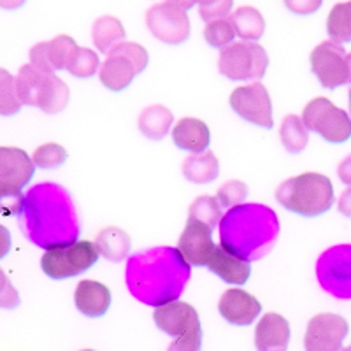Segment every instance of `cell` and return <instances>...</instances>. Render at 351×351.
I'll list each match as a JSON object with an SVG mask.
<instances>
[{"mask_svg":"<svg viewBox=\"0 0 351 351\" xmlns=\"http://www.w3.org/2000/svg\"><path fill=\"white\" fill-rule=\"evenodd\" d=\"M327 34L334 43H351V0L332 8L327 18Z\"/></svg>","mask_w":351,"mask_h":351,"instance_id":"f546056e","label":"cell"},{"mask_svg":"<svg viewBox=\"0 0 351 351\" xmlns=\"http://www.w3.org/2000/svg\"><path fill=\"white\" fill-rule=\"evenodd\" d=\"M123 23L114 16L97 18L92 27V39L95 48L102 53H109L114 46L125 40Z\"/></svg>","mask_w":351,"mask_h":351,"instance_id":"83f0119b","label":"cell"},{"mask_svg":"<svg viewBox=\"0 0 351 351\" xmlns=\"http://www.w3.org/2000/svg\"><path fill=\"white\" fill-rule=\"evenodd\" d=\"M16 93L21 104L39 108L46 114L62 112L71 99V90L55 72L39 71L32 64L23 65L18 72Z\"/></svg>","mask_w":351,"mask_h":351,"instance_id":"5b68a950","label":"cell"},{"mask_svg":"<svg viewBox=\"0 0 351 351\" xmlns=\"http://www.w3.org/2000/svg\"><path fill=\"white\" fill-rule=\"evenodd\" d=\"M234 37H236V30H234L230 16L209 21L204 28V39L208 40V44L213 48H225L234 43Z\"/></svg>","mask_w":351,"mask_h":351,"instance_id":"d6a6232c","label":"cell"},{"mask_svg":"<svg viewBox=\"0 0 351 351\" xmlns=\"http://www.w3.org/2000/svg\"><path fill=\"white\" fill-rule=\"evenodd\" d=\"M218 199L211 195H202L197 197L190 206V213H188V219H195L200 223H206L215 230L218 227L221 218H223V211H221Z\"/></svg>","mask_w":351,"mask_h":351,"instance_id":"4dcf8cb0","label":"cell"},{"mask_svg":"<svg viewBox=\"0 0 351 351\" xmlns=\"http://www.w3.org/2000/svg\"><path fill=\"white\" fill-rule=\"evenodd\" d=\"M219 315L227 319L228 324L237 325V327H246L252 325L256 316L262 311V304L253 297L252 293L241 290V288H232L221 295L218 304Z\"/></svg>","mask_w":351,"mask_h":351,"instance_id":"d6986e66","label":"cell"},{"mask_svg":"<svg viewBox=\"0 0 351 351\" xmlns=\"http://www.w3.org/2000/svg\"><path fill=\"white\" fill-rule=\"evenodd\" d=\"M219 241L232 253L250 260L267 255L280 237V219L263 204H239L219 221Z\"/></svg>","mask_w":351,"mask_h":351,"instance_id":"3957f363","label":"cell"},{"mask_svg":"<svg viewBox=\"0 0 351 351\" xmlns=\"http://www.w3.org/2000/svg\"><path fill=\"white\" fill-rule=\"evenodd\" d=\"M21 102L16 93V77L5 69H0V114L12 116L20 112Z\"/></svg>","mask_w":351,"mask_h":351,"instance_id":"1f68e13d","label":"cell"},{"mask_svg":"<svg viewBox=\"0 0 351 351\" xmlns=\"http://www.w3.org/2000/svg\"><path fill=\"white\" fill-rule=\"evenodd\" d=\"M36 164L27 152L20 148H0V188L11 197H23L21 190L34 178Z\"/></svg>","mask_w":351,"mask_h":351,"instance_id":"2e32d148","label":"cell"},{"mask_svg":"<svg viewBox=\"0 0 351 351\" xmlns=\"http://www.w3.org/2000/svg\"><path fill=\"white\" fill-rule=\"evenodd\" d=\"M350 325L339 315L322 313L309 319L304 337V346L307 351H337L346 339Z\"/></svg>","mask_w":351,"mask_h":351,"instance_id":"9a60e30c","label":"cell"},{"mask_svg":"<svg viewBox=\"0 0 351 351\" xmlns=\"http://www.w3.org/2000/svg\"><path fill=\"white\" fill-rule=\"evenodd\" d=\"M23 197H11L0 188V213L5 215H20L21 208H23Z\"/></svg>","mask_w":351,"mask_h":351,"instance_id":"ab89813d","label":"cell"},{"mask_svg":"<svg viewBox=\"0 0 351 351\" xmlns=\"http://www.w3.org/2000/svg\"><path fill=\"white\" fill-rule=\"evenodd\" d=\"M290 324L278 313H267L256 325L255 344L260 351L287 350L290 343Z\"/></svg>","mask_w":351,"mask_h":351,"instance_id":"44dd1931","label":"cell"},{"mask_svg":"<svg viewBox=\"0 0 351 351\" xmlns=\"http://www.w3.org/2000/svg\"><path fill=\"white\" fill-rule=\"evenodd\" d=\"M27 0H0V9H5V11H14V9H20L21 5H25Z\"/></svg>","mask_w":351,"mask_h":351,"instance_id":"ee69618b","label":"cell"},{"mask_svg":"<svg viewBox=\"0 0 351 351\" xmlns=\"http://www.w3.org/2000/svg\"><path fill=\"white\" fill-rule=\"evenodd\" d=\"M230 108L237 116L262 128H272V100L267 88L255 81L246 86L236 88L230 95Z\"/></svg>","mask_w":351,"mask_h":351,"instance_id":"5bb4252c","label":"cell"},{"mask_svg":"<svg viewBox=\"0 0 351 351\" xmlns=\"http://www.w3.org/2000/svg\"><path fill=\"white\" fill-rule=\"evenodd\" d=\"M269 67L267 51L258 43L241 40L221 48L218 71L230 81H260Z\"/></svg>","mask_w":351,"mask_h":351,"instance_id":"9c48e42d","label":"cell"},{"mask_svg":"<svg viewBox=\"0 0 351 351\" xmlns=\"http://www.w3.org/2000/svg\"><path fill=\"white\" fill-rule=\"evenodd\" d=\"M156 327L174 337L171 351H197L202 346V327L197 309L192 304L171 300L160 304L153 313Z\"/></svg>","mask_w":351,"mask_h":351,"instance_id":"8992f818","label":"cell"},{"mask_svg":"<svg viewBox=\"0 0 351 351\" xmlns=\"http://www.w3.org/2000/svg\"><path fill=\"white\" fill-rule=\"evenodd\" d=\"M302 121L307 130L316 132L332 144L346 143L351 137L350 114L325 97H316L304 108Z\"/></svg>","mask_w":351,"mask_h":351,"instance_id":"30bf717a","label":"cell"},{"mask_svg":"<svg viewBox=\"0 0 351 351\" xmlns=\"http://www.w3.org/2000/svg\"><path fill=\"white\" fill-rule=\"evenodd\" d=\"M97 250L111 262H121L130 253V236L118 227H108L97 236Z\"/></svg>","mask_w":351,"mask_h":351,"instance_id":"484cf974","label":"cell"},{"mask_svg":"<svg viewBox=\"0 0 351 351\" xmlns=\"http://www.w3.org/2000/svg\"><path fill=\"white\" fill-rule=\"evenodd\" d=\"M197 4H199V8H206V5H211L213 2H216V0H195Z\"/></svg>","mask_w":351,"mask_h":351,"instance_id":"bcb514c9","label":"cell"},{"mask_svg":"<svg viewBox=\"0 0 351 351\" xmlns=\"http://www.w3.org/2000/svg\"><path fill=\"white\" fill-rule=\"evenodd\" d=\"M18 216L28 241L44 250L77 241L81 234L76 204L71 193L56 183H40L30 188Z\"/></svg>","mask_w":351,"mask_h":351,"instance_id":"6da1fadb","label":"cell"},{"mask_svg":"<svg viewBox=\"0 0 351 351\" xmlns=\"http://www.w3.org/2000/svg\"><path fill=\"white\" fill-rule=\"evenodd\" d=\"M167 2H171V4L178 5V8H181V9H184V11L192 9L193 5L197 4L195 0H167Z\"/></svg>","mask_w":351,"mask_h":351,"instance_id":"f6af8a7d","label":"cell"},{"mask_svg":"<svg viewBox=\"0 0 351 351\" xmlns=\"http://www.w3.org/2000/svg\"><path fill=\"white\" fill-rule=\"evenodd\" d=\"M206 267L230 285H244L252 274L250 260L232 253L223 244H216Z\"/></svg>","mask_w":351,"mask_h":351,"instance_id":"ffe728a7","label":"cell"},{"mask_svg":"<svg viewBox=\"0 0 351 351\" xmlns=\"http://www.w3.org/2000/svg\"><path fill=\"white\" fill-rule=\"evenodd\" d=\"M67 156V149H65L64 146L55 143H48L39 146V148L34 152L32 160L34 164H36V167L39 169H56L65 164Z\"/></svg>","mask_w":351,"mask_h":351,"instance_id":"e575fe53","label":"cell"},{"mask_svg":"<svg viewBox=\"0 0 351 351\" xmlns=\"http://www.w3.org/2000/svg\"><path fill=\"white\" fill-rule=\"evenodd\" d=\"M76 307L88 318H100L111 306V291L100 281L83 280L74 291Z\"/></svg>","mask_w":351,"mask_h":351,"instance_id":"7402d4cb","label":"cell"},{"mask_svg":"<svg viewBox=\"0 0 351 351\" xmlns=\"http://www.w3.org/2000/svg\"><path fill=\"white\" fill-rule=\"evenodd\" d=\"M146 27L153 37L165 44H181L190 37V18L186 11L167 0L153 4L146 11Z\"/></svg>","mask_w":351,"mask_h":351,"instance_id":"7c38bea8","label":"cell"},{"mask_svg":"<svg viewBox=\"0 0 351 351\" xmlns=\"http://www.w3.org/2000/svg\"><path fill=\"white\" fill-rule=\"evenodd\" d=\"M219 174V162L209 149L193 153L183 162V176L190 183L208 184Z\"/></svg>","mask_w":351,"mask_h":351,"instance_id":"cb8c5ba5","label":"cell"},{"mask_svg":"<svg viewBox=\"0 0 351 351\" xmlns=\"http://www.w3.org/2000/svg\"><path fill=\"white\" fill-rule=\"evenodd\" d=\"M337 176H339V180L344 184H350L351 186V155L341 162L339 167H337Z\"/></svg>","mask_w":351,"mask_h":351,"instance_id":"b9f144b4","label":"cell"},{"mask_svg":"<svg viewBox=\"0 0 351 351\" xmlns=\"http://www.w3.org/2000/svg\"><path fill=\"white\" fill-rule=\"evenodd\" d=\"M276 200L295 215L319 216L334 204V186L327 176L304 172L281 183L276 190Z\"/></svg>","mask_w":351,"mask_h":351,"instance_id":"277c9868","label":"cell"},{"mask_svg":"<svg viewBox=\"0 0 351 351\" xmlns=\"http://www.w3.org/2000/svg\"><path fill=\"white\" fill-rule=\"evenodd\" d=\"M190 272V263L178 247H152L128 258L127 287L139 302L156 307L180 299Z\"/></svg>","mask_w":351,"mask_h":351,"instance_id":"7a4b0ae2","label":"cell"},{"mask_svg":"<svg viewBox=\"0 0 351 351\" xmlns=\"http://www.w3.org/2000/svg\"><path fill=\"white\" fill-rule=\"evenodd\" d=\"M76 40L69 36H58L48 43H39L30 49V64L44 72L64 71L77 51Z\"/></svg>","mask_w":351,"mask_h":351,"instance_id":"e0dca14e","label":"cell"},{"mask_svg":"<svg viewBox=\"0 0 351 351\" xmlns=\"http://www.w3.org/2000/svg\"><path fill=\"white\" fill-rule=\"evenodd\" d=\"M215 246L213 228L206 223L195 221V219H188L186 227L180 237V243H178V250L184 256V260L193 267L208 265V260Z\"/></svg>","mask_w":351,"mask_h":351,"instance_id":"ac0fdd59","label":"cell"},{"mask_svg":"<svg viewBox=\"0 0 351 351\" xmlns=\"http://www.w3.org/2000/svg\"><path fill=\"white\" fill-rule=\"evenodd\" d=\"M99 69L100 60L93 49L77 48L76 55L72 56L67 71L71 72L72 76L80 77V80H86V77H92L95 72H99Z\"/></svg>","mask_w":351,"mask_h":351,"instance_id":"836d02e7","label":"cell"},{"mask_svg":"<svg viewBox=\"0 0 351 351\" xmlns=\"http://www.w3.org/2000/svg\"><path fill=\"white\" fill-rule=\"evenodd\" d=\"M230 20L234 25V30H236V36H239L241 40L256 43L265 32V20H263L262 12L252 5L236 9L230 14Z\"/></svg>","mask_w":351,"mask_h":351,"instance_id":"4316f807","label":"cell"},{"mask_svg":"<svg viewBox=\"0 0 351 351\" xmlns=\"http://www.w3.org/2000/svg\"><path fill=\"white\" fill-rule=\"evenodd\" d=\"M11 252V234L4 225H0V260Z\"/></svg>","mask_w":351,"mask_h":351,"instance_id":"60d3db41","label":"cell"},{"mask_svg":"<svg viewBox=\"0 0 351 351\" xmlns=\"http://www.w3.org/2000/svg\"><path fill=\"white\" fill-rule=\"evenodd\" d=\"M99 256L97 244L90 241H71L46 247L40 258V267L48 278L62 281L92 269Z\"/></svg>","mask_w":351,"mask_h":351,"instance_id":"52a82bcc","label":"cell"},{"mask_svg":"<svg viewBox=\"0 0 351 351\" xmlns=\"http://www.w3.org/2000/svg\"><path fill=\"white\" fill-rule=\"evenodd\" d=\"M172 141L183 152L199 153L209 148L211 132L202 120L197 118H183L172 128Z\"/></svg>","mask_w":351,"mask_h":351,"instance_id":"603a6c76","label":"cell"},{"mask_svg":"<svg viewBox=\"0 0 351 351\" xmlns=\"http://www.w3.org/2000/svg\"><path fill=\"white\" fill-rule=\"evenodd\" d=\"M247 197V186L246 183L237 180L227 181L225 184L218 188V193H216V199H218L219 206L225 209H232L243 204V200Z\"/></svg>","mask_w":351,"mask_h":351,"instance_id":"d590c367","label":"cell"},{"mask_svg":"<svg viewBox=\"0 0 351 351\" xmlns=\"http://www.w3.org/2000/svg\"><path fill=\"white\" fill-rule=\"evenodd\" d=\"M280 136L285 149L288 153H291V155H299L300 152H304L307 146V141H309L307 128L304 125L302 118H299L295 114L285 116V120L280 128Z\"/></svg>","mask_w":351,"mask_h":351,"instance_id":"f1b7e54d","label":"cell"},{"mask_svg":"<svg viewBox=\"0 0 351 351\" xmlns=\"http://www.w3.org/2000/svg\"><path fill=\"white\" fill-rule=\"evenodd\" d=\"M20 293L9 281L8 274L0 269V309H14L20 306Z\"/></svg>","mask_w":351,"mask_h":351,"instance_id":"8d00e7d4","label":"cell"},{"mask_svg":"<svg viewBox=\"0 0 351 351\" xmlns=\"http://www.w3.org/2000/svg\"><path fill=\"white\" fill-rule=\"evenodd\" d=\"M232 5H234V0H216L211 5H206V8H199V14L206 23L213 20H218V18H225L230 14Z\"/></svg>","mask_w":351,"mask_h":351,"instance_id":"74e56055","label":"cell"},{"mask_svg":"<svg viewBox=\"0 0 351 351\" xmlns=\"http://www.w3.org/2000/svg\"><path fill=\"white\" fill-rule=\"evenodd\" d=\"M350 114H351V88H350Z\"/></svg>","mask_w":351,"mask_h":351,"instance_id":"c3c4849f","label":"cell"},{"mask_svg":"<svg viewBox=\"0 0 351 351\" xmlns=\"http://www.w3.org/2000/svg\"><path fill=\"white\" fill-rule=\"evenodd\" d=\"M348 71H350V81H351V53H348Z\"/></svg>","mask_w":351,"mask_h":351,"instance_id":"7dc6e473","label":"cell"},{"mask_svg":"<svg viewBox=\"0 0 351 351\" xmlns=\"http://www.w3.org/2000/svg\"><path fill=\"white\" fill-rule=\"evenodd\" d=\"M316 276L325 291L337 299H351V246H334L316 263Z\"/></svg>","mask_w":351,"mask_h":351,"instance_id":"8fae6325","label":"cell"},{"mask_svg":"<svg viewBox=\"0 0 351 351\" xmlns=\"http://www.w3.org/2000/svg\"><path fill=\"white\" fill-rule=\"evenodd\" d=\"M283 2L288 11L293 14H300V16L313 14L324 4V0H283Z\"/></svg>","mask_w":351,"mask_h":351,"instance_id":"f35d334b","label":"cell"},{"mask_svg":"<svg viewBox=\"0 0 351 351\" xmlns=\"http://www.w3.org/2000/svg\"><path fill=\"white\" fill-rule=\"evenodd\" d=\"M149 56L144 46L137 43L121 40L106 56L99 69L100 83L112 92H121L128 88L137 74L148 67Z\"/></svg>","mask_w":351,"mask_h":351,"instance_id":"ba28073f","label":"cell"},{"mask_svg":"<svg viewBox=\"0 0 351 351\" xmlns=\"http://www.w3.org/2000/svg\"><path fill=\"white\" fill-rule=\"evenodd\" d=\"M337 208H339L341 215L351 218V188H348L346 192H343V195H341L339 199V204H337Z\"/></svg>","mask_w":351,"mask_h":351,"instance_id":"7bdbcfd3","label":"cell"},{"mask_svg":"<svg viewBox=\"0 0 351 351\" xmlns=\"http://www.w3.org/2000/svg\"><path fill=\"white\" fill-rule=\"evenodd\" d=\"M172 120H174V114L171 112V109H167L165 106L153 104L141 112L137 125L144 137H148L149 141H162L171 130Z\"/></svg>","mask_w":351,"mask_h":351,"instance_id":"d4e9b609","label":"cell"},{"mask_svg":"<svg viewBox=\"0 0 351 351\" xmlns=\"http://www.w3.org/2000/svg\"><path fill=\"white\" fill-rule=\"evenodd\" d=\"M311 71L325 88H339L350 81L348 53L339 43L325 40L318 44L311 53Z\"/></svg>","mask_w":351,"mask_h":351,"instance_id":"4fadbf2b","label":"cell"}]
</instances>
